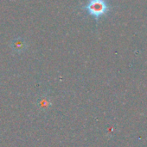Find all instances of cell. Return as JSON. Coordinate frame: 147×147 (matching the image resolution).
Here are the masks:
<instances>
[{
  "label": "cell",
  "mask_w": 147,
  "mask_h": 147,
  "mask_svg": "<svg viewBox=\"0 0 147 147\" xmlns=\"http://www.w3.org/2000/svg\"><path fill=\"white\" fill-rule=\"evenodd\" d=\"M82 9L98 21L110 11V5L106 0H88Z\"/></svg>",
  "instance_id": "cell-1"
},
{
  "label": "cell",
  "mask_w": 147,
  "mask_h": 147,
  "mask_svg": "<svg viewBox=\"0 0 147 147\" xmlns=\"http://www.w3.org/2000/svg\"><path fill=\"white\" fill-rule=\"evenodd\" d=\"M27 42L21 37L14 39L10 43L11 50L16 53H22L27 49Z\"/></svg>",
  "instance_id": "cell-2"
}]
</instances>
